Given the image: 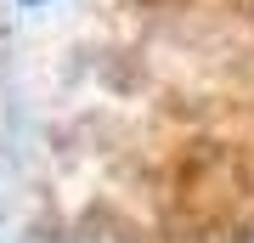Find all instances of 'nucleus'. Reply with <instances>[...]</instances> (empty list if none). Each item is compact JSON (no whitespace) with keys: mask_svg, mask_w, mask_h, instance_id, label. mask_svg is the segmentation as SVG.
I'll return each mask as SVG.
<instances>
[{"mask_svg":"<svg viewBox=\"0 0 254 243\" xmlns=\"http://www.w3.org/2000/svg\"><path fill=\"white\" fill-rule=\"evenodd\" d=\"M28 6H46V0H28Z\"/></svg>","mask_w":254,"mask_h":243,"instance_id":"1","label":"nucleus"}]
</instances>
